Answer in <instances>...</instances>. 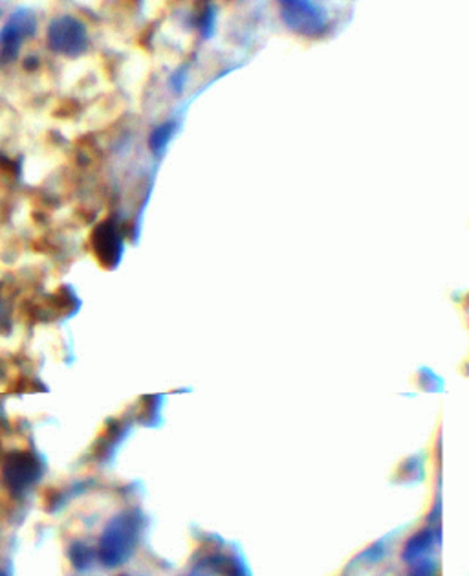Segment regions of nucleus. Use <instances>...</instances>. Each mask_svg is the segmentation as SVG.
Wrapping results in <instances>:
<instances>
[{
  "label": "nucleus",
  "mask_w": 469,
  "mask_h": 576,
  "mask_svg": "<svg viewBox=\"0 0 469 576\" xmlns=\"http://www.w3.org/2000/svg\"><path fill=\"white\" fill-rule=\"evenodd\" d=\"M281 19L293 33L316 39L326 31L328 19L312 0H279Z\"/></svg>",
  "instance_id": "f257e3e1"
},
{
  "label": "nucleus",
  "mask_w": 469,
  "mask_h": 576,
  "mask_svg": "<svg viewBox=\"0 0 469 576\" xmlns=\"http://www.w3.org/2000/svg\"><path fill=\"white\" fill-rule=\"evenodd\" d=\"M202 3H205V0H202Z\"/></svg>",
  "instance_id": "423d86ee"
},
{
  "label": "nucleus",
  "mask_w": 469,
  "mask_h": 576,
  "mask_svg": "<svg viewBox=\"0 0 469 576\" xmlns=\"http://www.w3.org/2000/svg\"><path fill=\"white\" fill-rule=\"evenodd\" d=\"M42 467L30 451H12L3 465V479L13 496L30 490L40 477Z\"/></svg>",
  "instance_id": "20e7f679"
},
{
  "label": "nucleus",
  "mask_w": 469,
  "mask_h": 576,
  "mask_svg": "<svg viewBox=\"0 0 469 576\" xmlns=\"http://www.w3.org/2000/svg\"><path fill=\"white\" fill-rule=\"evenodd\" d=\"M37 31V17L33 12L21 8L12 13L4 28L0 30V66L6 68L13 65L19 56L24 40L33 37Z\"/></svg>",
  "instance_id": "7ed1b4c3"
},
{
  "label": "nucleus",
  "mask_w": 469,
  "mask_h": 576,
  "mask_svg": "<svg viewBox=\"0 0 469 576\" xmlns=\"http://www.w3.org/2000/svg\"><path fill=\"white\" fill-rule=\"evenodd\" d=\"M0 576H10V574L4 569H0Z\"/></svg>",
  "instance_id": "39448f33"
},
{
  "label": "nucleus",
  "mask_w": 469,
  "mask_h": 576,
  "mask_svg": "<svg viewBox=\"0 0 469 576\" xmlns=\"http://www.w3.org/2000/svg\"><path fill=\"white\" fill-rule=\"evenodd\" d=\"M48 48L59 56L77 57L89 48V33L81 21L70 15L57 17L47 31Z\"/></svg>",
  "instance_id": "f03ea898"
}]
</instances>
